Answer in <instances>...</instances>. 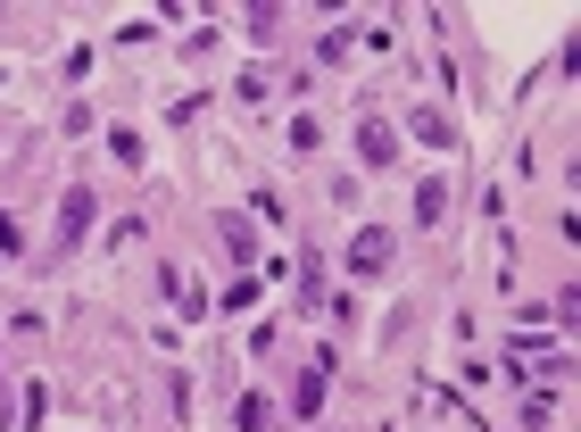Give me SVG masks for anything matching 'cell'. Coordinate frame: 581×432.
I'll list each match as a JSON object with an SVG mask.
<instances>
[{
	"label": "cell",
	"instance_id": "cell-1",
	"mask_svg": "<svg viewBox=\"0 0 581 432\" xmlns=\"http://www.w3.org/2000/svg\"><path fill=\"white\" fill-rule=\"evenodd\" d=\"M216 241H225V258L241 266V275H257L266 241H257V225H250V216H216Z\"/></svg>",
	"mask_w": 581,
	"mask_h": 432
},
{
	"label": "cell",
	"instance_id": "cell-2",
	"mask_svg": "<svg viewBox=\"0 0 581 432\" xmlns=\"http://www.w3.org/2000/svg\"><path fill=\"white\" fill-rule=\"evenodd\" d=\"M325 374H332V358H307L300 366V383H291V416H300V424H316V416H325Z\"/></svg>",
	"mask_w": 581,
	"mask_h": 432
},
{
	"label": "cell",
	"instance_id": "cell-3",
	"mask_svg": "<svg viewBox=\"0 0 581 432\" xmlns=\"http://www.w3.org/2000/svg\"><path fill=\"white\" fill-rule=\"evenodd\" d=\"M357 158H366L374 175L399 167V125H391V117H366V125H357Z\"/></svg>",
	"mask_w": 581,
	"mask_h": 432
},
{
	"label": "cell",
	"instance_id": "cell-4",
	"mask_svg": "<svg viewBox=\"0 0 581 432\" xmlns=\"http://www.w3.org/2000/svg\"><path fill=\"white\" fill-rule=\"evenodd\" d=\"M92 216H100L92 183H67V200H59V241H84V233H92Z\"/></svg>",
	"mask_w": 581,
	"mask_h": 432
},
{
	"label": "cell",
	"instance_id": "cell-5",
	"mask_svg": "<svg viewBox=\"0 0 581 432\" xmlns=\"http://www.w3.org/2000/svg\"><path fill=\"white\" fill-rule=\"evenodd\" d=\"M391 241H399V233H382V225H366V233L349 241V266H357V275H382V266H391Z\"/></svg>",
	"mask_w": 581,
	"mask_h": 432
},
{
	"label": "cell",
	"instance_id": "cell-6",
	"mask_svg": "<svg viewBox=\"0 0 581 432\" xmlns=\"http://www.w3.org/2000/svg\"><path fill=\"white\" fill-rule=\"evenodd\" d=\"M300 308H307V316L332 308V291H325V250H300Z\"/></svg>",
	"mask_w": 581,
	"mask_h": 432
},
{
	"label": "cell",
	"instance_id": "cell-7",
	"mask_svg": "<svg viewBox=\"0 0 581 432\" xmlns=\"http://www.w3.org/2000/svg\"><path fill=\"white\" fill-rule=\"evenodd\" d=\"M407 134H416V142H432V150H457V117H441V109H416V117H407Z\"/></svg>",
	"mask_w": 581,
	"mask_h": 432
},
{
	"label": "cell",
	"instance_id": "cell-8",
	"mask_svg": "<svg viewBox=\"0 0 581 432\" xmlns=\"http://www.w3.org/2000/svg\"><path fill=\"white\" fill-rule=\"evenodd\" d=\"M441 216H449V183H441V175H424V183H416V225H441Z\"/></svg>",
	"mask_w": 581,
	"mask_h": 432
},
{
	"label": "cell",
	"instance_id": "cell-9",
	"mask_svg": "<svg viewBox=\"0 0 581 432\" xmlns=\"http://www.w3.org/2000/svg\"><path fill=\"white\" fill-rule=\"evenodd\" d=\"M232 424H241V432H266V424H275L266 391H241V399H232Z\"/></svg>",
	"mask_w": 581,
	"mask_h": 432
},
{
	"label": "cell",
	"instance_id": "cell-10",
	"mask_svg": "<svg viewBox=\"0 0 581 432\" xmlns=\"http://www.w3.org/2000/svg\"><path fill=\"white\" fill-rule=\"evenodd\" d=\"M42 416H50V383L34 374V383H25V408H17V424H25V432H42Z\"/></svg>",
	"mask_w": 581,
	"mask_h": 432
},
{
	"label": "cell",
	"instance_id": "cell-11",
	"mask_svg": "<svg viewBox=\"0 0 581 432\" xmlns=\"http://www.w3.org/2000/svg\"><path fill=\"white\" fill-rule=\"evenodd\" d=\"M109 150H116V167H141V134H134V125H116Z\"/></svg>",
	"mask_w": 581,
	"mask_h": 432
},
{
	"label": "cell",
	"instance_id": "cell-12",
	"mask_svg": "<svg viewBox=\"0 0 581 432\" xmlns=\"http://www.w3.org/2000/svg\"><path fill=\"white\" fill-rule=\"evenodd\" d=\"M257 300H266V275H241V283L225 291V308H257Z\"/></svg>",
	"mask_w": 581,
	"mask_h": 432
},
{
	"label": "cell",
	"instance_id": "cell-13",
	"mask_svg": "<svg viewBox=\"0 0 581 432\" xmlns=\"http://www.w3.org/2000/svg\"><path fill=\"white\" fill-rule=\"evenodd\" d=\"M349 50H357V34H349V25H332L325 42H316V59H325V67H332V59H349Z\"/></svg>",
	"mask_w": 581,
	"mask_h": 432
},
{
	"label": "cell",
	"instance_id": "cell-14",
	"mask_svg": "<svg viewBox=\"0 0 581 432\" xmlns=\"http://www.w3.org/2000/svg\"><path fill=\"white\" fill-rule=\"evenodd\" d=\"M17 250H25V233H17V216L0 208V258H17Z\"/></svg>",
	"mask_w": 581,
	"mask_h": 432
}]
</instances>
